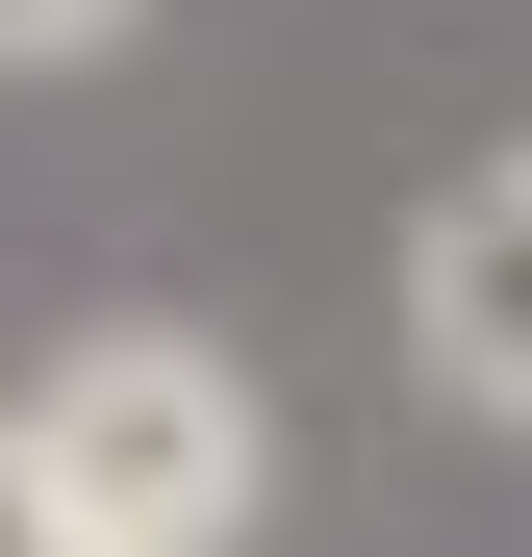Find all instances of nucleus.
<instances>
[{
  "mask_svg": "<svg viewBox=\"0 0 532 557\" xmlns=\"http://www.w3.org/2000/svg\"><path fill=\"white\" fill-rule=\"evenodd\" d=\"M0 431H26L51 532H127V557H228L253 482H280V431H253V355H228V330H76Z\"/></svg>",
  "mask_w": 532,
  "mask_h": 557,
  "instance_id": "nucleus-1",
  "label": "nucleus"
},
{
  "mask_svg": "<svg viewBox=\"0 0 532 557\" xmlns=\"http://www.w3.org/2000/svg\"><path fill=\"white\" fill-rule=\"evenodd\" d=\"M406 355H431L482 431H532V152L431 177V228H406Z\"/></svg>",
  "mask_w": 532,
  "mask_h": 557,
  "instance_id": "nucleus-2",
  "label": "nucleus"
},
{
  "mask_svg": "<svg viewBox=\"0 0 532 557\" xmlns=\"http://www.w3.org/2000/svg\"><path fill=\"white\" fill-rule=\"evenodd\" d=\"M127 26H152V0H0V76H102Z\"/></svg>",
  "mask_w": 532,
  "mask_h": 557,
  "instance_id": "nucleus-3",
  "label": "nucleus"
},
{
  "mask_svg": "<svg viewBox=\"0 0 532 557\" xmlns=\"http://www.w3.org/2000/svg\"><path fill=\"white\" fill-rule=\"evenodd\" d=\"M0 557H51V482H26V431H0Z\"/></svg>",
  "mask_w": 532,
  "mask_h": 557,
  "instance_id": "nucleus-4",
  "label": "nucleus"
},
{
  "mask_svg": "<svg viewBox=\"0 0 532 557\" xmlns=\"http://www.w3.org/2000/svg\"><path fill=\"white\" fill-rule=\"evenodd\" d=\"M51 557H127V532H51Z\"/></svg>",
  "mask_w": 532,
  "mask_h": 557,
  "instance_id": "nucleus-5",
  "label": "nucleus"
}]
</instances>
